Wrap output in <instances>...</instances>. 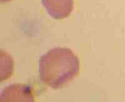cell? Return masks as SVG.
I'll use <instances>...</instances> for the list:
<instances>
[{
  "mask_svg": "<svg viewBox=\"0 0 125 102\" xmlns=\"http://www.w3.org/2000/svg\"><path fill=\"white\" fill-rule=\"evenodd\" d=\"M79 70L78 57L68 48L51 49L39 60L40 80L53 89L61 88L71 82Z\"/></svg>",
  "mask_w": 125,
  "mask_h": 102,
  "instance_id": "cell-1",
  "label": "cell"
},
{
  "mask_svg": "<svg viewBox=\"0 0 125 102\" xmlns=\"http://www.w3.org/2000/svg\"><path fill=\"white\" fill-rule=\"evenodd\" d=\"M50 16L55 19H63L73 11V0H41Z\"/></svg>",
  "mask_w": 125,
  "mask_h": 102,
  "instance_id": "cell-3",
  "label": "cell"
},
{
  "mask_svg": "<svg viewBox=\"0 0 125 102\" xmlns=\"http://www.w3.org/2000/svg\"><path fill=\"white\" fill-rule=\"evenodd\" d=\"M1 2H7V1H11V0H1Z\"/></svg>",
  "mask_w": 125,
  "mask_h": 102,
  "instance_id": "cell-4",
  "label": "cell"
},
{
  "mask_svg": "<svg viewBox=\"0 0 125 102\" xmlns=\"http://www.w3.org/2000/svg\"><path fill=\"white\" fill-rule=\"evenodd\" d=\"M0 102H35L29 85L13 84L6 86L0 95Z\"/></svg>",
  "mask_w": 125,
  "mask_h": 102,
  "instance_id": "cell-2",
  "label": "cell"
}]
</instances>
